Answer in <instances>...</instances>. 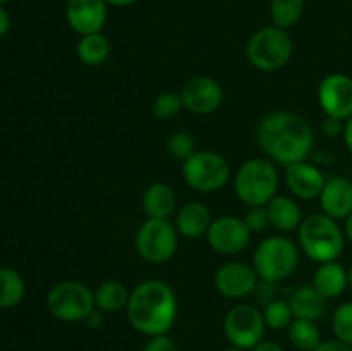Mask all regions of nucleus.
<instances>
[{"instance_id": "nucleus-30", "label": "nucleus", "mask_w": 352, "mask_h": 351, "mask_svg": "<svg viewBox=\"0 0 352 351\" xmlns=\"http://www.w3.org/2000/svg\"><path fill=\"white\" fill-rule=\"evenodd\" d=\"M332 329L337 339L352 346V301L342 303L332 317Z\"/></svg>"}, {"instance_id": "nucleus-28", "label": "nucleus", "mask_w": 352, "mask_h": 351, "mask_svg": "<svg viewBox=\"0 0 352 351\" xmlns=\"http://www.w3.org/2000/svg\"><path fill=\"white\" fill-rule=\"evenodd\" d=\"M263 319L267 327H270V329L284 330L287 329V327L291 326L292 320H294V313H292L287 301L277 298L265 306Z\"/></svg>"}, {"instance_id": "nucleus-38", "label": "nucleus", "mask_w": 352, "mask_h": 351, "mask_svg": "<svg viewBox=\"0 0 352 351\" xmlns=\"http://www.w3.org/2000/svg\"><path fill=\"white\" fill-rule=\"evenodd\" d=\"M251 351H285V350L280 346V344L275 343V341H260V343H258Z\"/></svg>"}, {"instance_id": "nucleus-13", "label": "nucleus", "mask_w": 352, "mask_h": 351, "mask_svg": "<svg viewBox=\"0 0 352 351\" xmlns=\"http://www.w3.org/2000/svg\"><path fill=\"white\" fill-rule=\"evenodd\" d=\"M258 281L260 277L253 265H248L244 262H227L215 274L217 291L226 298L232 299L253 295Z\"/></svg>"}, {"instance_id": "nucleus-20", "label": "nucleus", "mask_w": 352, "mask_h": 351, "mask_svg": "<svg viewBox=\"0 0 352 351\" xmlns=\"http://www.w3.org/2000/svg\"><path fill=\"white\" fill-rule=\"evenodd\" d=\"M268 217H270V226L280 233H291L299 229L302 222L301 206L287 196H274L267 203Z\"/></svg>"}, {"instance_id": "nucleus-32", "label": "nucleus", "mask_w": 352, "mask_h": 351, "mask_svg": "<svg viewBox=\"0 0 352 351\" xmlns=\"http://www.w3.org/2000/svg\"><path fill=\"white\" fill-rule=\"evenodd\" d=\"M248 229L253 233H263L270 227V217H268L267 205L265 206H250L246 217H244Z\"/></svg>"}, {"instance_id": "nucleus-34", "label": "nucleus", "mask_w": 352, "mask_h": 351, "mask_svg": "<svg viewBox=\"0 0 352 351\" xmlns=\"http://www.w3.org/2000/svg\"><path fill=\"white\" fill-rule=\"evenodd\" d=\"M143 351H179L175 346L174 341L167 336V334H162V336H153L150 337L146 344H144Z\"/></svg>"}, {"instance_id": "nucleus-17", "label": "nucleus", "mask_w": 352, "mask_h": 351, "mask_svg": "<svg viewBox=\"0 0 352 351\" xmlns=\"http://www.w3.org/2000/svg\"><path fill=\"white\" fill-rule=\"evenodd\" d=\"M327 179L318 167L306 162L287 165V186L298 198L313 200L322 195Z\"/></svg>"}, {"instance_id": "nucleus-35", "label": "nucleus", "mask_w": 352, "mask_h": 351, "mask_svg": "<svg viewBox=\"0 0 352 351\" xmlns=\"http://www.w3.org/2000/svg\"><path fill=\"white\" fill-rule=\"evenodd\" d=\"M344 126H346V124L342 123V119L327 116L325 120H323V124H322V131L325 136L337 138V136H340V134H344Z\"/></svg>"}, {"instance_id": "nucleus-43", "label": "nucleus", "mask_w": 352, "mask_h": 351, "mask_svg": "<svg viewBox=\"0 0 352 351\" xmlns=\"http://www.w3.org/2000/svg\"><path fill=\"white\" fill-rule=\"evenodd\" d=\"M347 282H349V288L352 289V265L347 268Z\"/></svg>"}, {"instance_id": "nucleus-15", "label": "nucleus", "mask_w": 352, "mask_h": 351, "mask_svg": "<svg viewBox=\"0 0 352 351\" xmlns=\"http://www.w3.org/2000/svg\"><path fill=\"white\" fill-rule=\"evenodd\" d=\"M107 0H67L65 19L81 36L100 33L107 23Z\"/></svg>"}, {"instance_id": "nucleus-27", "label": "nucleus", "mask_w": 352, "mask_h": 351, "mask_svg": "<svg viewBox=\"0 0 352 351\" xmlns=\"http://www.w3.org/2000/svg\"><path fill=\"white\" fill-rule=\"evenodd\" d=\"M302 12H305V0H272L270 3V17L274 26L284 30L294 26L301 19Z\"/></svg>"}, {"instance_id": "nucleus-9", "label": "nucleus", "mask_w": 352, "mask_h": 351, "mask_svg": "<svg viewBox=\"0 0 352 351\" xmlns=\"http://www.w3.org/2000/svg\"><path fill=\"white\" fill-rule=\"evenodd\" d=\"M136 250L150 264H164L177 251V231L167 219H148L138 229Z\"/></svg>"}, {"instance_id": "nucleus-14", "label": "nucleus", "mask_w": 352, "mask_h": 351, "mask_svg": "<svg viewBox=\"0 0 352 351\" xmlns=\"http://www.w3.org/2000/svg\"><path fill=\"white\" fill-rule=\"evenodd\" d=\"M181 96L184 109L195 114H212L222 105L223 89L220 83L210 76H195L184 83Z\"/></svg>"}, {"instance_id": "nucleus-10", "label": "nucleus", "mask_w": 352, "mask_h": 351, "mask_svg": "<svg viewBox=\"0 0 352 351\" xmlns=\"http://www.w3.org/2000/svg\"><path fill=\"white\" fill-rule=\"evenodd\" d=\"M265 323L263 312L254 305L239 303L232 306L223 320V332L230 344L241 350H253L260 341H263Z\"/></svg>"}, {"instance_id": "nucleus-41", "label": "nucleus", "mask_w": 352, "mask_h": 351, "mask_svg": "<svg viewBox=\"0 0 352 351\" xmlns=\"http://www.w3.org/2000/svg\"><path fill=\"white\" fill-rule=\"evenodd\" d=\"M136 0H107V3H110V6H116V7H126V6H131V3H134Z\"/></svg>"}, {"instance_id": "nucleus-1", "label": "nucleus", "mask_w": 352, "mask_h": 351, "mask_svg": "<svg viewBox=\"0 0 352 351\" xmlns=\"http://www.w3.org/2000/svg\"><path fill=\"white\" fill-rule=\"evenodd\" d=\"M258 143L272 160L291 165L306 160L315 136L308 120L299 114L274 112L258 126Z\"/></svg>"}, {"instance_id": "nucleus-44", "label": "nucleus", "mask_w": 352, "mask_h": 351, "mask_svg": "<svg viewBox=\"0 0 352 351\" xmlns=\"http://www.w3.org/2000/svg\"><path fill=\"white\" fill-rule=\"evenodd\" d=\"M222 351H246V350H241V348H227V350H222Z\"/></svg>"}, {"instance_id": "nucleus-33", "label": "nucleus", "mask_w": 352, "mask_h": 351, "mask_svg": "<svg viewBox=\"0 0 352 351\" xmlns=\"http://www.w3.org/2000/svg\"><path fill=\"white\" fill-rule=\"evenodd\" d=\"M253 295H254V301H256L258 305L267 306L268 303L277 299V282L263 281V279H260L256 288H254Z\"/></svg>"}, {"instance_id": "nucleus-12", "label": "nucleus", "mask_w": 352, "mask_h": 351, "mask_svg": "<svg viewBox=\"0 0 352 351\" xmlns=\"http://www.w3.org/2000/svg\"><path fill=\"white\" fill-rule=\"evenodd\" d=\"M318 102L330 117L347 120L352 116V78L346 74H329L318 88Z\"/></svg>"}, {"instance_id": "nucleus-2", "label": "nucleus", "mask_w": 352, "mask_h": 351, "mask_svg": "<svg viewBox=\"0 0 352 351\" xmlns=\"http://www.w3.org/2000/svg\"><path fill=\"white\" fill-rule=\"evenodd\" d=\"M131 326L146 336H162L172 329L177 317V298L168 284L148 279L138 284L127 301Z\"/></svg>"}, {"instance_id": "nucleus-40", "label": "nucleus", "mask_w": 352, "mask_h": 351, "mask_svg": "<svg viewBox=\"0 0 352 351\" xmlns=\"http://www.w3.org/2000/svg\"><path fill=\"white\" fill-rule=\"evenodd\" d=\"M342 136H344V141H346L347 148H349V151L352 153V116L346 120V126H344Z\"/></svg>"}, {"instance_id": "nucleus-24", "label": "nucleus", "mask_w": 352, "mask_h": 351, "mask_svg": "<svg viewBox=\"0 0 352 351\" xmlns=\"http://www.w3.org/2000/svg\"><path fill=\"white\" fill-rule=\"evenodd\" d=\"M131 292L126 286L119 281H105L96 288L95 291V306L100 312L116 313L127 306Z\"/></svg>"}, {"instance_id": "nucleus-29", "label": "nucleus", "mask_w": 352, "mask_h": 351, "mask_svg": "<svg viewBox=\"0 0 352 351\" xmlns=\"http://www.w3.org/2000/svg\"><path fill=\"white\" fill-rule=\"evenodd\" d=\"M182 109H184L182 96L181 93H175V92L160 93L153 103V114L162 120L174 119L175 116L181 114Z\"/></svg>"}, {"instance_id": "nucleus-11", "label": "nucleus", "mask_w": 352, "mask_h": 351, "mask_svg": "<svg viewBox=\"0 0 352 351\" xmlns=\"http://www.w3.org/2000/svg\"><path fill=\"white\" fill-rule=\"evenodd\" d=\"M251 231L248 229L244 219L234 215H222L215 219L206 233L208 244L215 251L223 255H234L248 246Z\"/></svg>"}, {"instance_id": "nucleus-6", "label": "nucleus", "mask_w": 352, "mask_h": 351, "mask_svg": "<svg viewBox=\"0 0 352 351\" xmlns=\"http://www.w3.org/2000/svg\"><path fill=\"white\" fill-rule=\"evenodd\" d=\"M294 43L284 28L267 26L253 34L248 41L246 54L251 64L260 71H278L292 57Z\"/></svg>"}, {"instance_id": "nucleus-23", "label": "nucleus", "mask_w": 352, "mask_h": 351, "mask_svg": "<svg viewBox=\"0 0 352 351\" xmlns=\"http://www.w3.org/2000/svg\"><path fill=\"white\" fill-rule=\"evenodd\" d=\"M76 54H78V58L85 65H89V67L102 65L110 55L109 38L102 33L85 34V36H81V40L78 41Z\"/></svg>"}, {"instance_id": "nucleus-36", "label": "nucleus", "mask_w": 352, "mask_h": 351, "mask_svg": "<svg viewBox=\"0 0 352 351\" xmlns=\"http://www.w3.org/2000/svg\"><path fill=\"white\" fill-rule=\"evenodd\" d=\"M315 351H352V346L342 343L340 339H329L322 341V343L315 348Z\"/></svg>"}, {"instance_id": "nucleus-22", "label": "nucleus", "mask_w": 352, "mask_h": 351, "mask_svg": "<svg viewBox=\"0 0 352 351\" xmlns=\"http://www.w3.org/2000/svg\"><path fill=\"white\" fill-rule=\"evenodd\" d=\"M313 286L327 299L337 298L349 286V282H347V270L337 260L320 264L318 270L315 272V277H313Z\"/></svg>"}, {"instance_id": "nucleus-45", "label": "nucleus", "mask_w": 352, "mask_h": 351, "mask_svg": "<svg viewBox=\"0 0 352 351\" xmlns=\"http://www.w3.org/2000/svg\"><path fill=\"white\" fill-rule=\"evenodd\" d=\"M6 2H9V0H0V6H2V3H6Z\"/></svg>"}, {"instance_id": "nucleus-39", "label": "nucleus", "mask_w": 352, "mask_h": 351, "mask_svg": "<svg viewBox=\"0 0 352 351\" xmlns=\"http://www.w3.org/2000/svg\"><path fill=\"white\" fill-rule=\"evenodd\" d=\"M9 28H10L9 14H7V10L0 6V38H2L7 31H9Z\"/></svg>"}, {"instance_id": "nucleus-42", "label": "nucleus", "mask_w": 352, "mask_h": 351, "mask_svg": "<svg viewBox=\"0 0 352 351\" xmlns=\"http://www.w3.org/2000/svg\"><path fill=\"white\" fill-rule=\"evenodd\" d=\"M346 234H347V237L352 241V213L346 219Z\"/></svg>"}, {"instance_id": "nucleus-4", "label": "nucleus", "mask_w": 352, "mask_h": 351, "mask_svg": "<svg viewBox=\"0 0 352 351\" xmlns=\"http://www.w3.org/2000/svg\"><path fill=\"white\" fill-rule=\"evenodd\" d=\"M277 169L267 158H251L244 162L234 179V189L243 203L265 206L277 193Z\"/></svg>"}, {"instance_id": "nucleus-19", "label": "nucleus", "mask_w": 352, "mask_h": 351, "mask_svg": "<svg viewBox=\"0 0 352 351\" xmlns=\"http://www.w3.org/2000/svg\"><path fill=\"white\" fill-rule=\"evenodd\" d=\"M212 222V213L208 206L199 202L186 203L177 213V233L191 240L206 236Z\"/></svg>"}, {"instance_id": "nucleus-21", "label": "nucleus", "mask_w": 352, "mask_h": 351, "mask_svg": "<svg viewBox=\"0 0 352 351\" xmlns=\"http://www.w3.org/2000/svg\"><path fill=\"white\" fill-rule=\"evenodd\" d=\"M177 198L174 189L165 182H153L143 195V209L150 219H167L174 213Z\"/></svg>"}, {"instance_id": "nucleus-8", "label": "nucleus", "mask_w": 352, "mask_h": 351, "mask_svg": "<svg viewBox=\"0 0 352 351\" xmlns=\"http://www.w3.org/2000/svg\"><path fill=\"white\" fill-rule=\"evenodd\" d=\"M230 176L229 162L217 151H195L182 162V178L186 184L201 193L219 191Z\"/></svg>"}, {"instance_id": "nucleus-37", "label": "nucleus", "mask_w": 352, "mask_h": 351, "mask_svg": "<svg viewBox=\"0 0 352 351\" xmlns=\"http://www.w3.org/2000/svg\"><path fill=\"white\" fill-rule=\"evenodd\" d=\"M86 326L89 327V329H100V327L103 326V313L100 312L98 308L93 310L91 313H89L88 317L85 319Z\"/></svg>"}, {"instance_id": "nucleus-5", "label": "nucleus", "mask_w": 352, "mask_h": 351, "mask_svg": "<svg viewBox=\"0 0 352 351\" xmlns=\"http://www.w3.org/2000/svg\"><path fill=\"white\" fill-rule=\"evenodd\" d=\"M299 264V250L284 236H270L261 241L253 255V267L263 281L280 282L294 274Z\"/></svg>"}, {"instance_id": "nucleus-26", "label": "nucleus", "mask_w": 352, "mask_h": 351, "mask_svg": "<svg viewBox=\"0 0 352 351\" xmlns=\"http://www.w3.org/2000/svg\"><path fill=\"white\" fill-rule=\"evenodd\" d=\"M24 296V281L14 268H0V308L19 305Z\"/></svg>"}, {"instance_id": "nucleus-7", "label": "nucleus", "mask_w": 352, "mask_h": 351, "mask_svg": "<svg viewBox=\"0 0 352 351\" xmlns=\"http://www.w3.org/2000/svg\"><path fill=\"white\" fill-rule=\"evenodd\" d=\"M47 308L62 322H79L95 310V292L82 282L62 281L48 292Z\"/></svg>"}, {"instance_id": "nucleus-16", "label": "nucleus", "mask_w": 352, "mask_h": 351, "mask_svg": "<svg viewBox=\"0 0 352 351\" xmlns=\"http://www.w3.org/2000/svg\"><path fill=\"white\" fill-rule=\"evenodd\" d=\"M320 205L325 215L340 220L352 213V181L342 176L327 179L320 195Z\"/></svg>"}, {"instance_id": "nucleus-3", "label": "nucleus", "mask_w": 352, "mask_h": 351, "mask_svg": "<svg viewBox=\"0 0 352 351\" xmlns=\"http://www.w3.org/2000/svg\"><path fill=\"white\" fill-rule=\"evenodd\" d=\"M299 243L313 262H333L344 251V233L336 219L325 213H311L299 226Z\"/></svg>"}, {"instance_id": "nucleus-25", "label": "nucleus", "mask_w": 352, "mask_h": 351, "mask_svg": "<svg viewBox=\"0 0 352 351\" xmlns=\"http://www.w3.org/2000/svg\"><path fill=\"white\" fill-rule=\"evenodd\" d=\"M287 336L292 346L301 351H315V348L322 343L315 320L294 319L287 327Z\"/></svg>"}, {"instance_id": "nucleus-18", "label": "nucleus", "mask_w": 352, "mask_h": 351, "mask_svg": "<svg viewBox=\"0 0 352 351\" xmlns=\"http://www.w3.org/2000/svg\"><path fill=\"white\" fill-rule=\"evenodd\" d=\"M294 319L318 320L327 308V298L313 284L299 286L292 289L287 298Z\"/></svg>"}, {"instance_id": "nucleus-31", "label": "nucleus", "mask_w": 352, "mask_h": 351, "mask_svg": "<svg viewBox=\"0 0 352 351\" xmlns=\"http://www.w3.org/2000/svg\"><path fill=\"white\" fill-rule=\"evenodd\" d=\"M195 147H196L195 138H192L189 133H184V131L174 133L167 141L168 153H170L174 158H177V160H182V162L195 153L196 151Z\"/></svg>"}]
</instances>
